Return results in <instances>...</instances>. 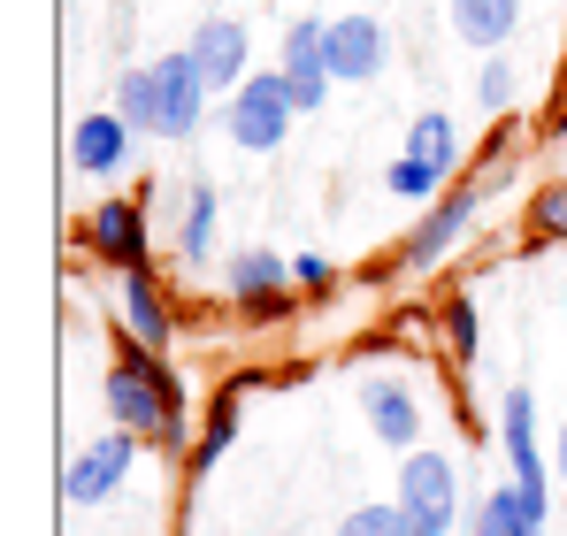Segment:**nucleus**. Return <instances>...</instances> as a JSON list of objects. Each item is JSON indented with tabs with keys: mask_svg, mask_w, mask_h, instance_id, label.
Here are the masks:
<instances>
[{
	"mask_svg": "<svg viewBox=\"0 0 567 536\" xmlns=\"http://www.w3.org/2000/svg\"><path fill=\"white\" fill-rule=\"evenodd\" d=\"M100 399H107V414L123 422V430H138L146 445L162 452H192V406H185V383H177V368L154 353V346H138V338H123L115 360H107V375H100Z\"/></svg>",
	"mask_w": 567,
	"mask_h": 536,
	"instance_id": "1",
	"label": "nucleus"
},
{
	"mask_svg": "<svg viewBox=\"0 0 567 536\" xmlns=\"http://www.w3.org/2000/svg\"><path fill=\"white\" fill-rule=\"evenodd\" d=\"M207 78H199V62L185 54H162L154 70H131L123 85H115V107H123V123L138 131V138H162V146H177L192 138L199 123H207Z\"/></svg>",
	"mask_w": 567,
	"mask_h": 536,
	"instance_id": "2",
	"label": "nucleus"
},
{
	"mask_svg": "<svg viewBox=\"0 0 567 536\" xmlns=\"http://www.w3.org/2000/svg\"><path fill=\"white\" fill-rule=\"evenodd\" d=\"M291 115H299V100H291L284 70H254L238 92H223V138L238 154H277L291 138Z\"/></svg>",
	"mask_w": 567,
	"mask_h": 536,
	"instance_id": "3",
	"label": "nucleus"
},
{
	"mask_svg": "<svg viewBox=\"0 0 567 536\" xmlns=\"http://www.w3.org/2000/svg\"><path fill=\"white\" fill-rule=\"evenodd\" d=\"M453 177H461V131H453V115L430 107V115L406 123V154L383 169V184H391L399 199H422V207H430Z\"/></svg>",
	"mask_w": 567,
	"mask_h": 536,
	"instance_id": "4",
	"label": "nucleus"
},
{
	"mask_svg": "<svg viewBox=\"0 0 567 536\" xmlns=\"http://www.w3.org/2000/svg\"><path fill=\"white\" fill-rule=\"evenodd\" d=\"M223 284H230V307H238V322L246 330H277L284 315H291V261L269 254V246H246V254H230L223 268Z\"/></svg>",
	"mask_w": 567,
	"mask_h": 536,
	"instance_id": "5",
	"label": "nucleus"
},
{
	"mask_svg": "<svg viewBox=\"0 0 567 536\" xmlns=\"http://www.w3.org/2000/svg\"><path fill=\"white\" fill-rule=\"evenodd\" d=\"M475 215H483V184H445V192L422 207V223L399 238V268H437L453 246L475 238Z\"/></svg>",
	"mask_w": 567,
	"mask_h": 536,
	"instance_id": "6",
	"label": "nucleus"
},
{
	"mask_svg": "<svg viewBox=\"0 0 567 536\" xmlns=\"http://www.w3.org/2000/svg\"><path fill=\"white\" fill-rule=\"evenodd\" d=\"M399 506H406V522L422 536H453V522H461V467L445 452L414 445L399 460Z\"/></svg>",
	"mask_w": 567,
	"mask_h": 536,
	"instance_id": "7",
	"label": "nucleus"
},
{
	"mask_svg": "<svg viewBox=\"0 0 567 536\" xmlns=\"http://www.w3.org/2000/svg\"><path fill=\"white\" fill-rule=\"evenodd\" d=\"M85 254L100 268H146L154 261V230H146V199L138 192H107L85 215Z\"/></svg>",
	"mask_w": 567,
	"mask_h": 536,
	"instance_id": "8",
	"label": "nucleus"
},
{
	"mask_svg": "<svg viewBox=\"0 0 567 536\" xmlns=\"http://www.w3.org/2000/svg\"><path fill=\"white\" fill-rule=\"evenodd\" d=\"M138 445H146V437L115 422L107 437H93V445H85L78 460H70V467H62V498H70V506H107V498L123 491V475H131Z\"/></svg>",
	"mask_w": 567,
	"mask_h": 536,
	"instance_id": "9",
	"label": "nucleus"
},
{
	"mask_svg": "<svg viewBox=\"0 0 567 536\" xmlns=\"http://www.w3.org/2000/svg\"><path fill=\"white\" fill-rule=\"evenodd\" d=\"M498 445H506L514 483L545 498V483H553V452H537V391H529V383H506V399H498Z\"/></svg>",
	"mask_w": 567,
	"mask_h": 536,
	"instance_id": "10",
	"label": "nucleus"
},
{
	"mask_svg": "<svg viewBox=\"0 0 567 536\" xmlns=\"http://www.w3.org/2000/svg\"><path fill=\"white\" fill-rule=\"evenodd\" d=\"M115 315H123V338H138V346H154V353H169L177 315H169V291L154 284V261H146V268H115Z\"/></svg>",
	"mask_w": 567,
	"mask_h": 536,
	"instance_id": "11",
	"label": "nucleus"
},
{
	"mask_svg": "<svg viewBox=\"0 0 567 536\" xmlns=\"http://www.w3.org/2000/svg\"><path fill=\"white\" fill-rule=\"evenodd\" d=\"M361 422H369L377 445L414 452L422 445V399H414V383L406 375H369L361 383Z\"/></svg>",
	"mask_w": 567,
	"mask_h": 536,
	"instance_id": "12",
	"label": "nucleus"
},
{
	"mask_svg": "<svg viewBox=\"0 0 567 536\" xmlns=\"http://www.w3.org/2000/svg\"><path fill=\"white\" fill-rule=\"evenodd\" d=\"M322 54H330V78L338 85H369V78H383V62H391V39H383L377 16H338L322 31Z\"/></svg>",
	"mask_w": 567,
	"mask_h": 536,
	"instance_id": "13",
	"label": "nucleus"
},
{
	"mask_svg": "<svg viewBox=\"0 0 567 536\" xmlns=\"http://www.w3.org/2000/svg\"><path fill=\"white\" fill-rule=\"evenodd\" d=\"M192 62H199L207 92H238L246 78H254V39H246V23L207 16V23L192 31Z\"/></svg>",
	"mask_w": 567,
	"mask_h": 536,
	"instance_id": "14",
	"label": "nucleus"
},
{
	"mask_svg": "<svg viewBox=\"0 0 567 536\" xmlns=\"http://www.w3.org/2000/svg\"><path fill=\"white\" fill-rule=\"evenodd\" d=\"M322 31H330V23L299 16V23L284 31V47H277V70L291 78V100H299V115H307V107H322V100H330V85H338V78H330V54H322Z\"/></svg>",
	"mask_w": 567,
	"mask_h": 536,
	"instance_id": "15",
	"label": "nucleus"
},
{
	"mask_svg": "<svg viewBox=\"0 0 567 536\" xmlns=\"http://www.w3.org/2000/svg\"><path fill=\"white\" fill-rule=\"evenodd\" d=\"M261 383H269L261 368H238V375L215 391V406H207V422H199V445L185 452V483H192V491H199V483H207V467L230 452V437H238V399H246V391H261Z\"/></svg>",
	"mask_w": 567,
	"mask_h": 536,
	"instance_id": "16",
	"label": "nucleus"
},
{
	"mask_svg": "<svg viewBox=\"0 0 567 536\" xmlns=\"http://www.w3.org/2000/svg\"><path fill=\"white\" fill-rule=\"evenodd\" d=\"M545 514H553V498H537L522 483H498V491L475 498L468 536H545Z\"/></svg>",
	"mask_w": 567,
	"mask_h": 536,
	"instance_id": "17",
	"label": "nucleus"
},
{
	"mask_svg": "<svg viewBox=\"0 0 567 536\" xmlns=\"http://www.w3.org/2000/svg\"><path fill=\"white\" fill-rule=\"evenodd\" d=\"M131 123H123V107H100V115H85L78 123V138H70V162L85 169V177H115L123 162H131Z\"/></svg>",
	"mask_w": 567,
	"mask_h": 536,
	"instance_id": "18",
	"label": "nucleus"
},
{
	"mask_svg": "<svg viewBox=\"0 0 567 536\" xmlns=\"http://www.w3.org/2000/svg\"><path fill=\"white\" fill-rule=\"evenodd\" d=\"M453 31L468 47H483V54H498L522 31V0H453Z\"/></svg>",
	"mask_w": 567,
	"mask_h": 536,
	"instance_id": "19",
	"label": "nucleus"
},
{
	"mask_svg": "<svg viewBox=\"0 0 567 536\" xmlns=\"http://www.w3.org/2000/svg\"><path fill=\"white\" fill-rule=\"evenodd\" d=\"M437 338H445V353L461 360V375L483 360V315H475L468 291H445V299H437Z\"/></svg>",
	"mask_w": 567,
	"mask_h": 536,
	"instance_id": "20",
	"label": "nucleus"
},
{
	"mask_svg": "<svg viewBox=\"0 0 567 536\" xmlns=\"http://www.w3.org/2000/svg\"><path fill=\"white\" fill-rule=\"evenodd\" d=\"M215 215H223V199H215V184H192L185 192V223H177V261L199 268L215 254Z\"/></svg>",
	"mask_w": 567,
	"mask_h": 536,
	"instance_id": "21",
	"label": "nucleus"
},
{
	"mask_svg": "<svg viewBox=\"0 0 567 536\" xmlns=\"http://www.w3.org/2000/svg\"><path fill=\"white\" fill-rule=\"evenodd\" d=\"M529 238L567 246V177H545L537 192H529Z\"/></svg>",
	"mask_w": 567,
	"mask_h": 536,
	"instance_id": "22",
	"label": "nucleus"
},
{
	"mask_svg": "<svg viewBox=\"0 0 567 536\" xmlns=\"http://www.w3.org/2000/svg\"><path fill=\"white\" fill-rule=\"evenodd\" d=\"M338 536H422V529H414L406 506L391 498V506H353V514L338 522Z\"/></svg>",
	"mask_w": 567,
	"mask_h": 536,
	"instance_id": "23",
	"label": "nucleus"
},
{
	"mask_svg": "<svg viewBox=\"0 0 567 536\" xmlns=\"http://www.w3.org/2000/svg\"><path fill=\"white\" fill-rule=\"evenodd\" d=\"M514 92H522L514 62H506V54H491V62H483V78H475V100H483L491 115H506V107H514Z\"/></svg>",
	"mask_w": 567,
	"mask_h": 536,
	"instance_id": "24",
	"label": "nucleus"
},
{
	"mask_svg": "<svg viewBox=\"0 0 567 536\" xmlns=\"http://www.w3.org/2000/svg\"><path fill=\"white\" fill-rule=\"evenodd\" d=\"M291 276H299V291H315V299L338 291V268L322 261V254H291Z\"/></svg>",
	"mask_w": 567,
	"mask_h": 536,
	"instance_id": "25",
	"label": "nucleus"
},
{
	"mask_svg": "<svg viewBox=\"0 0 567 536\" xmlns=\"http://www.w3.org/2000/svg\"><path fill=\"white\" fill-rule=\"evenodd\" d=\"M553 475H567V422H560V437H553Z\"/></svg>",
	"mask_w": 567,
	"mask_h": 536,
	"instance_id": "26",
	"label": "nucleus"
},
{
	"mask_svg": "<svg viewBox=\"0 0 567 536\" xmlns=\"http://www.w3.org/2000/svg\"><path fill=\"white\" fill-rule=\"evenodd\" d=\"M553 154H560V162H567V123H560V131H553Z\"/></svg>",
	"mask_w": 567,
	"mask_h": 536,
	"instance_id": "27",
	"label": "nucleus"
}]
</instances>
